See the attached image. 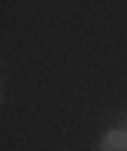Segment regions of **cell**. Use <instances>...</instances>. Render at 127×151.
Listing matches in <instances>:
<instances>
[{
	"instance_id": "1",
	"label": "cell",
	"mask_w": 127,
	"mask_h": 151,
	"mask_svg": "<svg viewBox=\"0 0 127 151\" xmlns=\"http://www.w3.org/2000/svg\"><path fill=\"white\" fill-rule=\"evenodd\" d=\"M104 151H127V131H111L104 141H101Z\"/></svg>"
},
{
	"instance_id": "2",
	"label": "cell",
	"mask_w": 127,
	"mask_h": 151,
	"mask_svg": "<svg viewBox=\"0 0 127 151\" xmlns=\"http://www.w3.org/2000/svg\"><path fill=\"white\" fill-rule=\"evenodd\" d=\"M121 131H127V118H124V128H121Z\"/></svg>"
}]
</instances>
